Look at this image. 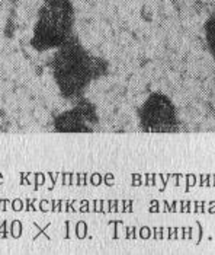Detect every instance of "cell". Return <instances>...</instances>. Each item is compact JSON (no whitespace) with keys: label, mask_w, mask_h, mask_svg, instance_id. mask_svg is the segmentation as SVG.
Wrapping results in <instances>:
<instances>
[{"label":"cell","mask_w":215,"mask_h":255,"mask_svg":"<svg viewBox=\"0 0 215 255\" xmlns=\"http://www.w3.org/2000/svg\"><path fill=\"white\" fill-rule=\"evenodd\" d=\"M99 117L95 104L83 98L74 101V105L54 118L53 128L56 133H92L98 126Z\"/></svg>","instance_id":"277c9868"},{"label":"cell","mask_w":215,"mask_h":255,"mask_svg":"<svg viewBox=\"0 0 215 255\" xmlns=\"http://www.w3.org/2000/svg\"><path fill=\"white\" fill-rule=\"evenodd\" d=\"M76 10L72 0H42L32 29L31 47L38 51H56L74 35Z\"/></svg>","instance_id":"7a4b0ae2"},{"label":"cell","mask_w":215,"mask_h":255,"mask_svg":"<svg viewBox=\"0 0 215 255\" xmlns=\"http://www.w3.org/2000/svg\"><path fill=\"white\" fill-rule=\"evenodd\" d=\"M204 34H205V42L210 54L215 59V10L208 16V19L204 25Z\"/></svg>","instance_id":"5b68a950"},{"label":"cell","mask_w":215,"mask_h":255,"mask_svg":"<svg viewBox=\"0 0 215 255\" xmlns=\"http://www.w3.org/2000/svg\"><path fill=\"white\" fill-rule=\"evenodd\" d=\"M50 69L60 95L74 102L84 97L92 82L108 73V63L93 56L77 35H73L56 50Z\"/></svg>","instance_id":"6da1fadb"},{"label":"cell","mask_w":215,"mask_h":255,"mask_svg":"<svg viewBox=\"0 0 215 255\" xmlns=\"http://www.w3.org/2000/svg\"><path fill=\"white\" fill-rule=\"evenodd\" d=\"M138 127L145 133H175L179 130L176 105L167 95L153 92L137 111Z\"/></svg>","instance_id":"3957f363"}]
</instances>
